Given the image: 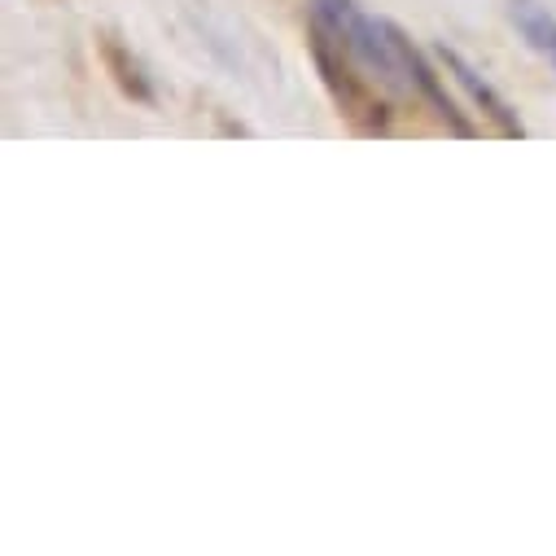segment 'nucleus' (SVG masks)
<instances>
[{"label": "nucleus", "instance_id": "f03ea898", "mask_svg": "<svg viewBox=\"0 0 556 556\" xmlns=\"http://www.w3.org/2000/svg\"><path fill=\"white\" fill-rule=\"evenodd\" d=\"M439 58H443V66L456 75V84L473 97V105H482V114H486L504 136H526V127H521V118L508 110V101H504V97H500V92H495V88H491V84H486L460 53H456V49H439Z\"/></svg>", "mask_w": 556, "mask_h": 556}, {"label": "nucleus", "instance_id": "f257e3e1", "mask_svg": "<svg viewBox=\"0 0 556 556\" xmlns=\"http://www.w3.org/2000/svg\"><path fill=\"white\" fill-rule=\"evenodd\" d=\"M312 10H316V23L338 40V49H346L359 66H368L372 75L381 71V75L407 84L412 92H421V97H426V101H430V105H434L460 136L473 131V127L456 114V101L447 97V88L439 84V75L421 62V53L412 49V40H407L394 23L364 14L355 0H312Z\"/></svg>", "mask_w": 556, "mask_h": 556}, {"label": "nucleus", "instance_id": "7ed1b4c3", "mask_svg": "<svg viewBox=\"0 0 556 556\" xmlns=\"http://www.w3.org/2000/svg\"><path fill=\"white\" fill-rule=\"evenodd\" d=\"M513 18H517V27H521L526 45H530L534 53H543V58H547V66L556 71V18H552L547 10H539V5H530V0H521Z\"/></svg>", "mask_w": 556, "mask_h": 556}]
</instances>
